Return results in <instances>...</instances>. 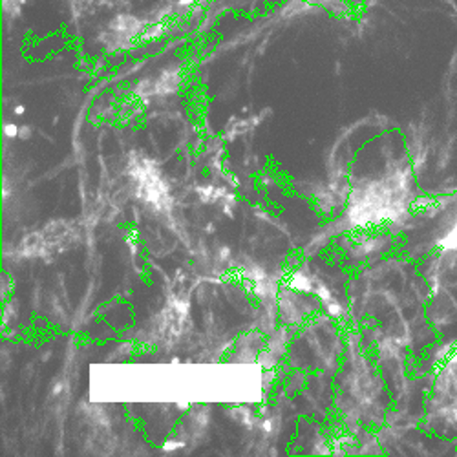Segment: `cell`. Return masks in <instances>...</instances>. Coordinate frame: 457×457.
Instances as JSON below:
<instances>
[{"mask_svg":"<svg viewBox=\"0 0 457 457\" xmlns=\"http://www.w3.org/2000/svg\"><path fill=\"white\" fill-rule=\"evenodd\" d=\"M423 423L430 434L457 441V340L432 364Z\"/></svg>","mask_w":457,"mask_h":457,"instance_id":"6da1fadb","label":"cell"},{"mask_svg":"<svg viewBox=\"0 0 457 457\" xmlns=\"http://www.w3.org/2000/svg\"><path fill=\"white\" fill-rule=\"evenodd\" d=\"M320 300L308 291H300L282 282L278 291V315L280 322L291 328L306 324L320 312Z\"/></svg>","mask_w":457,"mask_h":457,"instance_id":"7a4b0ae2","label":"cell"},{"mask_svg":"<svg viewBox=\"0 0 457 457\" xmlns=\"http://www.w3.org/2000/svg\"><path fill=\"white\" fill-rule=\"evenodd\" d=\"M145 26L146 22L134 15H116L108 22L104 33L101 35V45L106 52L112 54L129 50L137 43V39L143 41Z\"/></svg>","mask_w":457,"mask_h":457,"instance_id":"3957f363","label":"cell"},{"mask_svg":"<svg viewBox=\"0 0 457 457\" xmlns=\"http://www.w3.org/2000/svg\"><path fill=\"white\" fill-rule=\"evenodd\" d=\"M228 413H231L235 423L244 425V427H253L258 421L254 411L251 408H247V406H233L231 410H228Z\"/></svg>","mask_w":457,"mask_h":457,"instance_id":"277c9868","label":"cell"},{"mask_svg":"<svg viewBox=\"0 0 457 457\" xmlns=\"http://www.w3.org/2000/svg\"><path fill=\"white\" fill-rule=\"evenodd\" d=\"M22 3H24V0H3V8H4L6 17H8V19L19 17L21 8H22Z\"/></svg>","mask_w":457,"mask_h":457,"instance_id":"5b68a950","label":"cell"},{"mask_svg":"<svg viewBox=\"0 0 457 457\" xmlns=\"http://www.w3.org/2000/svg\"><path fill=\"white\" fill-rule=\"evenodd\" d=\"M183 446H185V441L169 439V441L162 446V450H163V452H174V450H179V448H183Z\"/></svg>","mask_w":457,"mask_h":457,"instance_id":"8992f818","label":"cell"},{"mask_svg":"<svg viewBox=\"0 0 457 457\" xmlns=\"http://www.w3.org/2000/svg\"><path fill=\"white\" fill-rule=\"evenodd\" d=\"M19 130H21V127H17V125H4V134L8 136V137H12V139H15V137H19Z\"/></svg>","mask_w":457,"mask_h":457,"instance_id":"52a82bcc","label":"cell"},{"mask_svg":"<svg viewBox=\"0 0 457 457\" xmlns=\"http://www.w3.org/2000/svg\"><path fill=\"white\" fill-rule=\"evenodd\" d=\"M31 134H33V130L29 127H21V130H19V137H22L26 141L31 137Z\"/></svg>","mask_w":457,"mask_h":457,"instance_id":"ba28073f","label":"cell"},{"mask_svg":"<svg viewBox=\"0 0 457 457\" xmlns=\"http://www.w3.org/2000/svg\"><path fill=\"white\" fill-rule=\"evenodd\" d=\"M15 112H17V116H22V113H24V106H19V108H15Z\"/></svg>","mask_w":457,"mask_h":457,"instance_id":"9c48e42d","label":"cell"}]
</instances>
